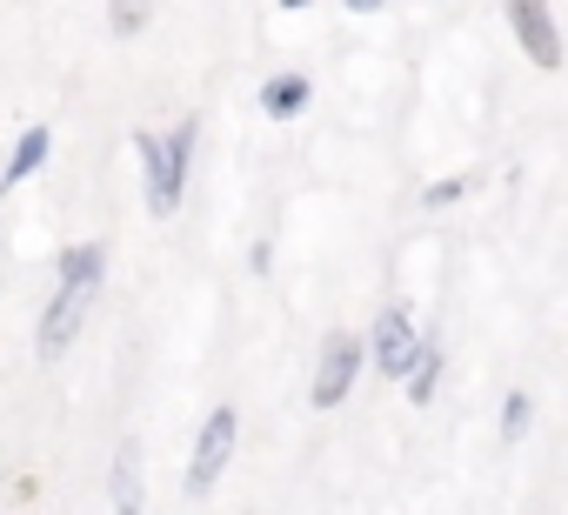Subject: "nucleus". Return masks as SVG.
Listing matches in <instances>:
<instances>
[{
    "label": "nucleus",
    "mask_w": 568,
    "mask_h": 515,
    "mask_svg": "<svg viewBox=\"0 0 568 515\" xmlns=\"http://www.w3.org/2000/svg\"><path fill=\"white\" fill-rule=\"evenodd\" d=\"M101 282H108V248L81 241L61 254V275H54V302L41 315V355H61L74 342V329L88 322V309L101 302Z\"/></svg>",
    "instance_id": "obj_1"
},
{
    "label": "nucleus",
    "mask_w": 568,
    "mask_h": 515,
    "mask_svg": "<svg viewBox=\"0 0 568 515\" xmlns=\"http://www.w3.org/2000/svg\"><path fill=\"white\" fill-rule=\"evenodd\" d=\"M48 148H54V134H48V128H28V134H21V148H14V161L0 168V194H8V188H21V181H28V174L48 161Z\"/></svg>",
    "instance_id": "obj_8"
},
{
    "label": "nucleus",
    "mask_w": 568,
    "mask_h": 515,
    "mask_svg": "<svg viewBox=\"0 0 568 515\" xmlns=\"http://www.w3.org/2000/svg\"><path fill=\"white\" fill-rule=\"evenodd\" d=\"M302 101H308V81H302V74H281V81H267V94H261V108H267L274 121L302 114Z\"/></svg>",
    "instance_id": "obj_9"
},
{
    "label": "nucleus",
    "mask_w": 568,
    "mask_h": 515,
    "mask_svg": "<svg viewBox=\"0 0 568 515\" xmlns=\"http://www.w3.org/2000/svg\"><path fill=\"white\" fill-rule=\"evenodd\" d=\"M508 8V28H515V41H521V54L535 61V68H561V34H555V14H548V0H501Z\"/></svg>",
    "instance_id": "obj_4"
},
{
    "label": "nucleus",
    "mask_w": 568,
    "mask_h": 515,
    "mask_svg": "<svg viewBox=\"0 0 568 515\" xmlns=\"http://www.w3.org/2000/svg\"><path fill=\"white\" fill-rule=\"evenodd\" d=\"M348 8H355V14H375V8H388V0H348Z\"/></svg>",
    "instance_id": "obj_13"
},
{
    "label": "nucleus",
    "mask_w": 568,
    "mask_h": 515,
    "mask_svg": "<svg viewBox=\"0 0 568 515\" xmlns=\"http://www.w3.org/2000/svg\"><path fill=\"white\" fill-rule=\"evenodd\" d=\"M422 335H415V315L408 309H388L382 322H375V368L382 375H415V362H422Z\"/></svg>",
    "instance_id": "obj_5"
},
{
    "label": "nucleus",
    "mask_w": 568,
    "mask_h": 515,
    "mask_svg": "<svg viewBox=\"0 0 568 515\" xmlns=\"http://www.w3.org/2000/svg\"><path fill=\"white\" fill-rule=\"evenodd\" d=\"M234 428H241L234 408H214V415L201 422V442H194V462H187V495H207V488L221 482V468H227V455H234Z\"/></svg>",
    "instance_id": "obj_3"
},
{
    "label": "nucleus",
    "mask_w": 568,
    "mask_h": 515,
    "mask_svg": "<svg viewBox=\"0 0 568 515\" xmlns=\"http://www.w3.org/2000/svg\"><path fill=\"white\" fill-rule=\"evenodd\" d=\"M141 161H148V214H174L181 208V174H187V148H194V121H181L174 134H134Z\"/></svg>",
    "instance_id": "obj_2"
},
{
    "label": "nucleus",
    "mask_w": 568,
    "mask_h": 515,
    "mask_svg": "<svg viewBox=\"0 0 568 515\" xmlns=\"http://www.w3.org/2000/svg\"><path fill=\"white\" fill-rule=\"evenodd\" d=\"M435 368H442V362H435V349H422V362H415V375H408V395H415V402H428V395H435Z\"/></svg>",
    "instance_id": "obj_10"
},
{
    "label": "nucleus",
    "mask_w": 568,
    "mask_h": 515,
    "mask_svg": "<svg viewBox=\"0 0 568 515\" xmlns=\"http://www.w3.org/2000/svg\"><path fill=\"white\" fill-rule=\"evenodd\" d=\"M108 495H114V515H141V448H134V442H121V448H114Z\"/></svg>",
    "instance_id": "obj_7"
},
{
    "label": "nucleus",
    "mask_w": 568,
    "mask_h": 515,
    "mask_svg": "<svg viewBox=\"0 0 568 515\" xmlns=\"http://www.w3.org/2000/svg\"><path fill=\"white\" fill-rule=\"evenodd\" d=\"M521 428H528V395H508V408H501V435L515 442Z\"/></svg>",
    "instance_id": "obj_11"
},
{
    "label": "nucleus",
    "mask_w": 568,
    "mask_h": 515,
    "mask_svg": "<svg viewBox=\"0 0 568 515\" xmlns=\"http://www.w3.org/2000/svg\"><path fill=\"white\" fill-rule=\"evenodd\" d=\"M141 14H148L141 0H121V28H141Z\"/></svg>",
    "instance_id": "obj_12"
},
{
    "label": "nucleus",
    "mask_w": 568,
    "mask_h": 515,
    "mask_svg": "<svg viewBox=\"0 0 568 515\" xmlns=\"http://www.w3.org/2000/svg\"><path fill=\"white\" fill-rule=\"evenodd\" d=\"M362 375V342L355 335H328L322 342V362H315V408H335Z\"/></svg>",
    "instance_id": "obj_6"
},
{
    "label": "nucleus",
    "mask_w": 568,
    "mask_h": 515,
    "mask_svg": "<svg viewBox=\"0 0 568 515\" xmlns=\"http://www.w3.org/2000/svg\"><path fill=\"white\" fill-rule=\"evenodd\" d=\"M281 8H308V0H281Z\"/></svg>",
    "instance_id": "obj_14"
}]
</instances>
